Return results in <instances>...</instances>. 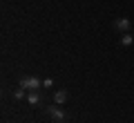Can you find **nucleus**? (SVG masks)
<instances>
[{
  "label": "nucleus",
  "instance_id": "4",
  "mask_svg": "<svg viewBox=\"0 0 134 123\" xmlns=\"http://www.w3.org/2000/svg\"><path fill=\"white\" fill-rule=\"evenodd\" d=\"M112 27H114V31H119V34H127V31H132V23H130V18H125V16L114 18Z\"/></svg>",
  "mask_w": 134,
  "mask_h": 123
},
{
  "label": "nucleus",
  "instance_id": "7",
  "mask_svg": "<svg viewBox=\"0 0 134 123\" xmlns=\"http://www.w3.org/2000/svg\"><path fill=\"white\" fill-rule=\"evenodd\" d=\"M119 45H121V47H132V45H134V36H132V31H127V34H121V38H119Z\"/></svg>",
  "mask_w": 134,
  "mask_h": 123
},
{
  "label": "nucleus",
  "instance_id": "2",
  "mask_svg": "<svg viewBox=\"0 0 134 123\" xmlns=\"http://www.w3.org/2000/svg\"><path fill=\"white\" fill-rule=\"evenodd\" d=\"M18 85L20 87H25L27 92H31V90H43V81L38 78V76H20L18 78Z\"/></svg>",
  "mask_w": 134,
  "mask_h": 123
},
{
  "label": "nucleus",
  "instance_id": "8",
  "mask_svg": "<svg viewBox=\"0 0 134 123\" xmlns=\"http://www.w3.org/2000/svg\"><path fill=\"white\" fill-rule=\"evenodd\" d=\"M54 87V78H43V90H52Z\"/></svg>",
  "mask_w": 134,
  "mask_h": 123
},
{
  "label": "nucleus",
  "instance_id": "3",
  "mask_svg": "<svg viewBox=\"0 0 134 123\" xmlns=\"http://www.w3.org/2000/svg\"><path fill=\"white\" fill-rule=\"evenodd\" d=\"M27 103L31 105V108H40V105L45 103L43 90H31V92H27Z\"/></svg>",
  "mask_w": 134,
  "mask_h": 123
},
{
  "label": "nucleus",
  "instance_id": "1",
  "mask_svg": "<svg viewBox=\"0 0 134 123\" xmlns=\"http://www.w3.org/2000/svg\"><path fill=\"white\" fill-rule=\"evenodd\" d=\"M45 112H47V116L52 119V123H69V114H67L60 105H56V103H54V105H47Z\"/></svg>",
  "mask_w": 134,
  "mask_h": 123
},
{
  "label": "nucleus",
  "instance_id": "5",
  "mask_svg": "<svg viewBox=\"0 0 134 123\" xmlns=\"http://www.w3.org/2000/svg\"><path fill=\"white\" fill-rule=\"evenodd\" d=\"M67 99H69V92H67V90H56V92H54V103H56V105L67 103Z\"/></svg>",
  "mask_w": 134,
  "mask_h": 123
},
{
  "label": "nucleus",
  "instance_id": "6",
  "mask_svg": "<svg viewBox=\"0 0 134 123\" xmlns=\"http://www.w3.org/2000/svg\"><path fill=\"white\" fill-rule=\"evenodd\" d=\"M11 99L14 101H27V90H25V87H14V90H11Z\"/></svg>",
  "mask_w": 134,
  "mask_h": 123
}]
</instances>
